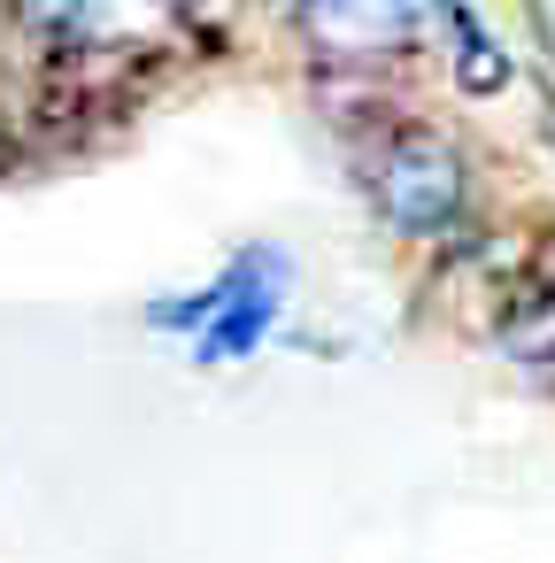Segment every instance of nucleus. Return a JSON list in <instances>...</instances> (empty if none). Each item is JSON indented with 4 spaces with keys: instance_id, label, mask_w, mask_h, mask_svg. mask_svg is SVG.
<instances>
[{
    "instance_id": "nucleus-3",
    "label": "nucleus",
    "mask_w": 555,
    "mask_h": 563,
    "mask_svg": "<svg viewBox=\"0 0 555 563\" xmlns=\"http://www.w3.org/2000/svg\"><path fill=\"white\" fill-rule=\"evenodd\" d=\"M9 16L47 63L70 70L140 63L170 40V0H9Z\"/></svg>"
},
{
    "instance_id": "nucleus-2",
    "label": "nucleus",
    "mask_w": 555,
    "mask_h": 563,
    "mask_svg": "<svg viewBox=\"0 0 555 563\" xmlns=\"http://www.w3.org/2000/svg\"><path fill=\"white\" fill-rule=\"evenodd\" d=\"M363 194H370V209H378L401 240H440V232H455V224H463V201H470L463 155H455L440 132H424V124H393V132L363 155Z\"/></svg>"
},
{
    "instance_id": "nucleus-4",
    "label": "nucleus",
    "mask_w": 555,
    "mask_h": 563,
    "mask_svg": "<svg viewBox=\"0 0 555 563\" xmlns=\"http://www.w3.org/2000/svg\"><path fill=\"white\" fill-rule=\"evenodd\" d=\"M301 32L324 63H393L417 47V0H301Z\"/></svg>"
},
{
    "instance_id": "nucleus-7",
    "label": "nucleus",
    "mask_w": 555,
    "mask_h": 563,
    "mask_svg": "<svg viewBox=\"0 0 555 563\" xmlns=\"http://www.w3.org/2000/svg\"><path fill=\"white\" fill-rule=\"evenodd\" d=\"M532 16H540V40H547V55H555V0H532Z\"/></svg>"
},
{
    "instance_id": "nucleus-5",
    "label": "nucleus",
    "mask_w": 555,
    "mask_h": 563,
    "mask_svg": "<svg viewBox=\"0 0 555 563\" xmlns=\"http://www.w3.org/2000/svg\"><path fill=\"white\" fill-rule=\"evenodd\" d=\"M509 363L540 386H555V278L547 271H524L501 286V317H493Z\"/></svg>"
},
{
    "instance_id": "nucleus-6",
    "label": "nucleus",
    "mask_w": 555,
    "mask_h": 563,
    "mask_svg": "<svg viewBox=\"0 0 555 563\" xmlns=\"http://www.w3.org/2000/svg\"><path fill=\"white\" fill-rule=\"evenodd\" d=\"M432 16H440V24L455 32V78H463V86H478V93H493V86L509 78V63L493 55L486 24H478V16L463 9V0H432Z\"/></svg>"
},
{
    "instance_id": "nucleus-1",
    "label": "nucleus",
    "mask_w": 555,
    "mask_h": 563,
    "mask_svg": "<svg viewBox=\"0 0 555 563\" xmlns=\"http://www.w3.org/2000/svg\"><path fill=\"white\" fill-rule=\"evenodd\" d=\"M286 301H293V255L247 240L201 294L155 301L147 317H155L163 332H186V340H193V363H247V355L278 332Z\"/></svg>"
}]
</instances>
